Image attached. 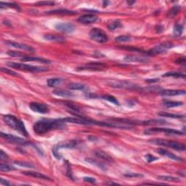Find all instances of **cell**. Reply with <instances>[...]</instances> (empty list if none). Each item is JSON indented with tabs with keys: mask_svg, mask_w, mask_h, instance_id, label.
<instances>
[{
	"mask_svg": "<svg viewBox=\"0 0 186 186\" xmlns=\"http://www.w3.org/2000/svg\"><path fill=\"white\" fill-rule=\"evenodd\" d=\"M65 127V122L62 119H42L34 125V131L37 134H44L55 129H62Z\"/></svg>",
	"mask_w": 186,
	"mask_h": 186,
	"instance_id": "cell-1",
	"label": "cell"
},
{
	"mask_svg": "<svg viewBox=\"0 0 186 186\" xmlns=\"http://www.w3.org/2000/svg\"><path fill=\"white\" fill-rule=\"evenodd\" d=\"M3 120L5 122V124L7 125H8L10 128L15 129L17 132L20 133L21 134H23L25 137H28V132H27L25 127L23 124V122L21 120H20L19 119H18L17 117H15L13 115H4L3 117Z\"/></svg>",
	"mask_w": 186,
	"mask_h": 186,
	"instance_id": "cell-2",
	"label": "cell"
},
{
	"mask_svg": "<svg viewBox=\"0 0 186 186\" xmlns=\"http://www.w3.org/2000/svg\"><path fill=\"white\" fill-rule=\"evenodd\" d=\"M8 66L13 68V69L21 70V71H29V72L33 73H40V72H45L48 71V69L43 66H31V65L24 64V63H19L15 62H7V63Z\"/></svg>",
	"mask_w": 186,
	"mask_h": 186,
	"instance_id": "cell-3",
	"label": "cell"
},
{
	"mask_svg": "<svg viewBox=\"0 0 186 186\" xmlns=\"http://www.w3.org/2000/svg\"><path fill=\"white\" fill-rule=\"evenodd\" d=\"M150 143H153L155 145H158V146H164V147L170 148L172 149L176 150L179 151H185V146L181 143L177 142V141H172V140H167L164 139H153L150 140Z\"/></svg>",
	"mask_w": 186,
	"mask_h": 186,
	"instance_id": "cell-4",
	"label": "cell"
},
{
	"mask_svg": "<svg viewBox=\"0 0 186 186\" xmlns=\"http://www.w3.org/2000/svg\"><path fill=\"white\" fill-rule=\"evenodd\" d=\"M108 86L111 87L113 88L117 89H124V90H140L142 91L143 87L137 85V84L133 83L129 81H110L108 83Z\"/></svg>",
	"mask_w": 186,
	"mask_h": 186,
	"instance_id": "cell-5",
	"label": "cell"
},
{
	"mask_svg": "<svg viewBox=\"0 0 186 186\" xmlns=\"http://www.w3.org/2000/svg\"><path fill=\"white\" fill-rule=\"evenodd\" d=\"M89 36H90V38L92 40L100 44L105 43L108 40V37L106 33L103 30H102L101 28H93L90 31Z\"/></svg>",
	"mask_w": 186,
	"mask_h": 186,
	"instance_id": "cell-6",
	"label": "cell"
},
{
	"mask_svg": "<svg viewBox=\"0 0 186 186\" xmlns=\"http://www.w3.org/2000/svg\"><path fill=\"white\" fill-rule=\"evenodd\" d=\"M173 47L174 44L171 43V42H164V43L158 44V45L156 46V47H154L153 48L150 49V50L147 51L146 54L151 56L157 55L164 53L168 49L172 48Z\"/></svg>",
	"mask_w": 186,
	"mask_h": 186,
	"instance_id": "cell-7",
	"label": "cell"
},
{
	"mask_svg": "<svg viewBox=\"0 0 186 186\" xmlns=\"http://www.w3.org/2000/svg\"><path fill=\"white\" fill-rule=\"evenodd\" d=\"M163 132L170 135H183L185 132H182L181 131L177 130V129H170V128H160V127H153L151 129H146L144 133L146 134H151L153 133Z\"/></svg>",
	"mask_w": 186,
	"mask_h": 186,
	"instance_id": "cell-8",
	"label": "cell"
},
{
	"mask_svg": "<svg viewBox=\"0 0 186 186\" xmlns=\"http://www.w3.org/2000/svg\"><path fill=\"white\" fill-rule=\"evenodd\" d=\"M0 136L1 137L4 138L7 142L12 143V144L19 145V146H26L28 144V142L25 141L23 138H20L19 137H16V136L12 135V134H7V133L1 132L0 133Z\"/></svg>",
	"mask_w": 186,
	"mask_h": 186,
	"instance_id": "cell-9",
	"label": "cell"
},
{
	"mask_svg": "<svg viewBox=\"0 0 186 186\" xmlns=\"http://www.w3.org/2000/svg\"><path fill=\"white\" fill-rule=\"evenodd\" d=\"M76 146H77V141L76 140H71L63 143H60V144H58L57 146H55L53 148L52 153H53L54 156L56 158L60 159L61 158V156L58 153L59 149H61V148H74L75 147H76Z\"/></svg>",
	"mask_w": 186,
	"mask_h": 186,
	"instance_id": "cell-10",
	"label": "cell"
},
{
	"mask_svg": "<svg viewBox=\"0 0 186 186\" xmlns=\"http://www.w3.org/2000/svg\"><path fill=\"white\" fill-rule=\"evenodd\" d=\"M107 68L106 63H90L84 64V66L77 68L78 71H103Z\"/></svg>",
	"mask_w": 186,
	"mask_h": 186,
	"instance_id": "cell-11",
	"label": "cell"
},
{
	"mask_svg": "<svg viewBox=\"0 0 186 186\" xmlns=\"http://www.w3.org/2000/svg\"><path fill=\"white\" fill-rule=\"evenodd\" d=\"M30 108L34 112L39 113V114H47L49 112V107L48 105H46L44 103H31L29 104Z\"/></svg>",
	"mask_w": 186,
	"mask_h": 186,
	"instance_id": "cell-12",
	"label": "cell"
},
{
	"mask_svg": "<svg viewBox=\"0 0 186 186\" xmlns=\"http://www.w3.org/2000/svg\"><path fill=\"white\" fill-rule=\"evenodd\" d=\"M55 28L63 33H71L74 31V25L71 23H58L55 25Z\"/></svg>",
	"mask_w": 186,
	"mask_h": 186,
	"instance_id": "cell-13",
	"label": "cell"
},
{
	"mask_svg": "<svg viewBox=\"0 0 186 186\" xmlns=\"http://www.w3.org/2000/svg\"><path fill=\"white\" fill-rule=\"evenodd\" d=\"M7 44L10 45V47H15V48L22 49V50L28 51L29 52H34L35 51V49L33 48L32 47H31L29 45H27V44H22V43H18V42H13V41H7L6 42Z\"/></svg>",
	"mask_w": 186,
	"mask_h": 186,
	"instance_id": "cell-14",
	"label": "cell"
},
{
	"mask_svg": "<svg viewBox=\"0 0 186 186\" xmlns=\"http://www.w3.org/2000/svg\"><path fill=\"white\" fill-rule=\"evenodd\" d=\"M124 61L129 63H147L149 61L148 58L142 57V56L138 55H127L124 57Z\"/></svg>",
	"mask_w": 186,
	"mask_h": 186,
	"instance_id": "cell-15",
	"label": "cell"
},
{
	"mask_svg": "<svg viewBox=\"0 0 186 186\" xmlns=\"http://www.w3.org/2000/svg\"><path fill=\"white\" fill-rule=\"evenodd\" d=\"M97 20H98V18L95 15L92 14L84 15L78 18V21L83 24H91L97 21Z\"/></svg>",
	"mask_w": 186,
	"mask_h": 186,
	"instance_id": "cell-16",
	"label": "cell"
},
{
	"mask_svg": "<svg viewBox=\"0 0 186 186\" xmlns=\"http://www.w3.org/2000/svg\"><path fill=\"white\" fill-rule=\"evenodd\" d=\"M161 96H177V95H185V90H162L159 92Z\"/></svg>",
	"mask_w": 186,
	"mask_h": 186,
	"instance_id": "cell-17",
	"label": "cell"
},
{
	"mask_svg": "<svg viewBox=\"0 0 186 186\" xmlns=\"http://www.w3.org/2000/svg\"><path fill=\"white\" fill-rule=\"evenodd\" d=\"M157 153H158V154L161 155V156H166L167 158H171L172 160H175V161H182V159L180 158V157L176 156V155L174 154V153L167 151V150L164 149V148H158V149H157Z\"/></svg>",
	"mask_w": 186,
	"mask_h": 186,
	"instance_id": "cell-18",
	"label": "cell"
},
{
	"mask_svg": "<svg viewBox=\"0 0 186 186\" xmlns=\"http://www.w3.org/2000/svg\"><path fill=\"white\" fill-rule=\"evenodd\" d=\"M22 61L23 62H38L41 63H50V61L44 58H38V57H31V56H24L22 58Z\"/></svg>",
	"mask_w": 186,
	"mask_h": 186,
	"instance_id": "cell-19",
	"label": "cell"
},
{
	"mask_svg": "<svg viewBox=\"0 0 186 186\" xmlns=\"http://www.w3.org/2000/svg\"><path fill=\"white\" fill-rule=\"evenodd\" d=\"M23 175H25V176H29L31 177H35V178L42 179V180H50L51 179L49 178L48 176L44 175V174L39 173V172H34V171H24L22 172Z\"/></svg>",
	"mask_w": 186,
	"mask_h": 186,
	"instance_id": "cell-20",
	"label": "cell"
},
{
	"mask_svg": "<svg viewBox=\"0 0 186 186\" xmlns=\"http://www.w3.org/2000/svg\"><path fill=\"white\" fill-rule=\"evenodd\" d=\"M44 39L49 42H57V43H63L66 41V39L63 37L56 34H46L44 36Z\"/></svg>",
	"mask_w": 186,
	"mask_h": 186,
	"instance_id": "cell-21",
	"label": "cell"
},
{
	"mask_svg": "<svg viewBox=\"0 0 186 186\" xmlns=\"http://www.w3.org/2000/svg\"><path fill=\"white\" fill-rule=\"evenodd\" d=\"M47 14L48 15H75L76 14V12L72 11V10H64V9H59V10H54L51 11L47 12Z\"/></svg>",
	"mask_w": 186,
	"mask_h": 186,
	"instance_id": "cell-22",
	"label": "cell"
},
{
	"mask_svg": "<svg viewBox=\"0 0 186 186\" xmlns=\"http://www.w3.org/2000/svg\"><path fill=\"white\" fill-rule=\"evenodd\" d=\"M95 155L98 158H101L103 161H107V162H112L114 161V159L112 158V157L109 156L108 153H106L105 152L103 151H100V150H98V151H95Z\"/></svg>",
	"mask_w": 186,
	"mask_h": 186,
	"instance_id": "cell-23",
	"label": "cell"
},
{
	"mask_svg": "<svg viewBox=\"0 0 186 186\" xmlns=\"http://www.w3.org/2000/svg\"><path fill=\"white\" fill-rule=\"evenodd\" d=\"M68 87L71 90H79V91H86L88 90L86 85L81 83H71L69 84Z\"/></svg>",
	"mask_w": 186,
	"mask_h": 186,
	"instance_id": "cell-24",
	"label": "cell"
},
{
	"mask_svg": "<svg viewBox=\"0 0 186 186\" xmlns=\"http://www.w3.org/2000/svg\"><path fill=\"white\" fill-rule=\"evenodd\" d=\"M53 94L55 95L62 97V98H70V97L74 96V95L71 93L66 90H62V89H57V90H54Z\"/></svg>",
	"mask_w": 186,
	"mask_h": 186,
	"instance_id": "cell-25",
	"label": "cell"
},
{
	"mask_svg": "<svg viewBox=\"0 0 186 186\" xmlns=\"http://www.w3.org/2000/svg\"><path fill=\"white\" fill-rule=\"evenodd\" d=\"M85 161L87 162H88L89 164H93L94 166L98 167V168L101 169L102 170H107V167L103 163H101V162L97 161L96 159H94L93 158H87L85 159Z\"/></svg>",
	"mask_w": 186,
	"mask_h": 186,
	"instance_id": "cell-26",
	"label": "cell"
},
{
	"mask_svg": "<svg viewBox=\"0 0 186 186\" xmlns=\"http://www.w3.org/2000/svg\"><path fill=\"white\" fill-rule=\"evenodd\" d=\"M163 77H175V78H185V75L177 71H170L163 75Z\"/></svg>",
	"mask_w": 186,
	"mask_h": 186,
	"instance_id": "cell-27",
	"label": "cell"
},
{
	"mask_svg": "<svg viewBox=\"0 0 186 186\" xmlns=\"http://www.w3.org/2000/svg\"><path fill=\"white\" fill-rule=\"evenodd\" d=\"M121 27H122V24L120 22V20H113V21L111 22V23L108 25V28L111 31H114L116 29H118V28H121Z\"/></svg>",
	"mask_w": 186,
	"mask_h": 186,
	"instance_id": "cell-28",
	"label": "cell"
},
{
	"mask_svg": "<svg viewBox=\"0 0 186 186\" xmlns=\"http://www.w3.org/2000/svg\"><path fill=\"white\" fill-rule=\"evenodd\" d=\"M180 10H181V7H180V6H178V5L174 6L173 7L171 8V9H170L168 11V13H167V16H168L169 18H174V17L176 16V15L178 14Z\"/></svg>",
	"mask_w": 186,
	"mask_h": 186,
	"instance_id": "cell-29",
	"label": "cell"
},
{
	"mask_svg": "<svg viewBox=\"0 0 186 186\" xmlns=\"http://www.w3.org/2000/svg\"><path fill=\"white\" fill-rule=\"evenodd\" d=\"M62 82V79L60 78H52L47 80V85L50 87L58 86Z\"/></svg>",
	"mask_w": 186,
	"mask_h": 186,
	"instance_id": "cell-30",
	"label": "cell"
},
{
	"mask_svg": "<svg viewBox=\"0 0 186 186\" xmlns=\"http://www.w3.org/2000/svg\"><path fill=\"white\" fill-rule=\"evenodd\" d=\"M157 179L162 180V181L166 182H179L180 179L177 177H171V176H167V175H160V176L157 177Z\"/></svg>",
	"mask_w": 186,
	"mask_h": 186,
	"instance_id": "cell-31",
	"label": "cell"
},
{
	"mask_svg": "<svg viewBox=\"0 0 186 186\" xmlns=\"http://www.w3.org/2000/svg\"><path fill=\"white\" fill-rule=\"evenodd\" d=\"M10 7V8H14V9L17 10H20V7L18 4L15 3H11V2H3L1 1L0 2V8L1 9H4V8Z\"/></svg>",
	"mask_w": 186,
	"mask_h": 186,
	"instance_id": "cell-32",
	"label": "cell"
},
{
	"mask_svg": "<svg viewBox=\"0 0 186 186\" xmlns=\"http://www.w3.org/2000/svg\"><path fill=\"white\" fill-rule=\"evenodd\" d=\"M163 105L167 108H174L181 106L183 105V103L180 101H165L163 103Z\"/></svg>",
	"mask_w": 186,
	"mask_h": 186,
	"instance_id": "cell-33",
	"label": "cell"
},
{
	"mask_svg": "<svg viewBox=\"0 0 186 186\" xmlns=\"http://www.w3.org/2000/svg\"><path fill=\"white\" fill-rule=\"evenodd\" d=\"M101 98L103 99V100H107V101L110 102L113 104H115L117 105H119V102L118 101V100L115 97L112 96V95H103L101 96Z\"/></svg>",
	"mask_w": 186,
	"mask_h": 186,
	"instance_id": "cell-34",
	"label": "cell"
},
{
	"mask_svg": "<svg viewBox=\"0 0 186 186\" xmlns=\"http://www.w3.org/2000/svg\"><path fill=\"white\" fill-rule=\"evenodd\" d=\"M158 115L161 116V117H163L173 118V119H182V118H184V116L177 115V114H170V113H167V112L158 113Z\"/></svg>",
	"mask_w": 186,
	"mask_h": 186,
	"instance_id": "cell-35",
	"label": "cell"
},
{
	"mask_svg": "<svg viewBox=\"0 0 186 186\" xmlns=\"http://www.w3.org/2000/svg\"><path fill=\"white\" fill-rule=\"evenodd\" d=\"M183 25L181 24H176L174 27V34L175 37H180L183 31Z\"/></svg>",
	"mask_w": 186,
	"mask_h": 186,
	"instance_id": "cell-36",
	"label": "cell"
},
{
	"mask_svg": "<svg viewBox=\"0 0 186 186\" xmlns=\"http://www.w3.org/2000/svg\"><path fill=\"white\" fill-rule=\"evenodd\" d=\"M0 170L1 172H10V171H13V170H15V168L14 167H13L12 165L7 164H4V163H1L0 164Z\"/></svg>",
	"mask_w": 186,
	"mask_h": 186,
	"instance_id": "cell-37",
	"label": "cell"
},
{
	"mask_svg": "<svg viewBox=\"0 0 186 186\" xmlns=\"http://www.w3.org/2000/svg\"><path fill=\"white\" fill-rule=\"evenodd\" d=\"M131 37L130 36H119V37L115 38V41L117 42H128L131 40Z\"/></svg>",
	"mask_w": 186,
	"mask_h": 186,
	"instance_id": "cell-38",
	"label": "cell"
},
{
	"mask_svg": "<svg viewBox=\"0 0 186 186\" xmlns=\"http://www.w3.org/2000/svg\"><path fill=\"white\" fill-rule=\"evenodd\" d=\"M1 72L4 73V74H10V75H11V76H19L18 73L15 72V71H13V70H10L9 69H6V68H1Z\"/></svg>",
	"mask_w": 186,
	"mask_h": 186,
	"instance_id": "cell-39",
	"label": "cell"
},
{
	"mask_svg": "<svg viewBox=\"0 0 186 186\" xmlns=\"http://www.w3.org/2000/svg\"><path fill=\"white\" fill-rule=\"evenodd\" d=\"M7 55H9L11 57H18V58H23L24 55L22 54L20 52H16V51H8Z\"/></svg>",
	"mask_w": 186,
	"mask_h": 186,
	"instance_id": "cell-40",
	"label": "cell"
},
{
	"mask_svg": "<svg viewBox=\"0 0 186 186\" xmlns=\"http://www.w3.org/2000/svg\"><path fill=\"white\" fill-rule=\"evenodd\" d=\"M55 4L54 1H38L35 4L36 6H49V5H53Z\"/></svg>",
	"mask_w": 186,
	"mask_h": 186,
	"instance_id": "cell-41",
	"label": "cell"
},
{
	"mask_svg": "<svg viewBox=\"0 0 186 186\" xmlns=\"http://www.w3.org/2000/svg\"><path fill=\"white\" fill-rule=\"evenodd\" d=\"M15 164H18L20 167H28V168H34V165H32L31 164L27 163V162L15 161Z\"/></svg>",
	"mask_w": 186,
	"mask_h": 186,
	"instance_id": "cell-42",
	"label": "cell"
},
{
	"mask_svg": "<svg viewBox=\"0 0 186 186\" xmlns=\"http://www.w3.org/2000/svg\"><path fill=\"white\" fill-rule=\"evenodd\" d=\"M65 105H66V106L69 107V108L70 109H71V110L74 111L75 112L80 111L79 107H78L76 105H74V104H71V103H65Z\"/></svg>",
	"mask_w": 186,
	"mask_h": 186,
	"instance_id": "cell-43",
	"label": "cell"
},
{
	"mask_svg": "<svg viewBox=\"0 0 186 186\" xmlns=\"http://www.w3.org/2000/svg\"><path fill=\"white\" fill-rule=\"evenodd\" d=\"M124 177H129V178H134V177H143V175L142 174H138V173H127L124 174Z\"/></svg>",
	"mask_w": 186,
	"mask_h": 186,
	"instance_id": "cell-44",
	"label": "cell"
},
{
	"mask_svg": "<svg viewBox=\"0 0 186 186\" xmlns=\"http://www.w3.org/2000/svg\"><path fill=\"white\" fill-rule=\"evenodd\" d=\"M145 158H146V161H147L148 163H152L153 161H156V160L158 159L156 157H155L154 156H153V155H151V154H147L146 156H145Z\"/></svg>",
	"mask_w": 186,
	"mask_h": 186,
	"instance_id": "cell-45",
	"label": "cell"
},
{
	"mask_svg": "<svg viewBox=\"0 0 186 186\" xmlns=\"http://www.w3.org/2000/svg\"><path fill=\"white\" fill-rule=\"evenodd\" d=\"M8 158H9V157H8L7 154L6 153H4L2 150H1V151H0V160H1V161H4V160L8 159Z\"/></svg>",
	"mask_w": 186,
	"mask_h": 186,
	"instance_id": "cell-46",
	"label": "cell"
},
{
	"mask_svg": "<svg viewBox=\"0 0 186 186\" xmlns=\"http://www.w3.org/2000/svg\"><path fill=\"white\" fill-rule=\"evenodd\" d=\"M84 181L87 182H90V183H95L96 182V180L95 178H93V177H84L83 178Z\"/></svg>",
	"mask_w": 186,
	"mask_h": 186,
	"instance_id": "cell-47",
	"label": "cell"
},
{
	"mask_svg": "<svg viewBox=\"0 0 186 186\" xmlns=\"http://www.w3.org/2000/svg\"><path fill=\"white\" fill-rule=\"evenodd\" d=\"M66 175H67V176L70 177L71 180H74V177L72 176V172H71V167H70V164H69V162H68L67 164V172H66Z\"/></svg>",
	"mask_w": 186,
	"mask_h": 186,
	"instance_id": "cell-48",
	"label": "cell"
},
{
	"mask_svg": "<svg viewBox=\"0 0 186 186\" xmlns=\"http://www.w3.org/2000/svg\"><path fill=\"white\" fill-rule=\"evenodd\" d=\"M175 62L177 63V64H180V65H184L185 63V59L184 58H180L177 60Z\"/></svg>",
	"mask_w": 186,
	"mask_h": 186,
	"instance_id": "cell-49",
	"label": "cell"
},
{
	"mask_svg": "<svg viewBox=\"0 0 186 186\" xmlns=\"http://www.w3.org/2000/svg\"><path fill=\"white\" fill-rule=\"evenodd\" d=\"M163 30H164V26H163V25H157V27H156V32H157V33L160 34V33H161V32L163 31Z\"/></svg>",
	"mask_w": 186,
	"mask_h": 186,
	"instance_id": "cell-50",
	"label": "cell"
},
{
	"mask_svg": "<svg viewBox=\"0 0 186 186\" xmlns=\"http://www.w3.org/2000/svg\"><path fill=\"white\" fill-rule=\"evenodd\" d=\"M0 183L3 185H10V183L7 180H4L3 178H1V180H0Z\"/></svg>",
	"mask_w": 186,
	"mask_h": 186,
	"instance_id": "cell-51",
	"label": "cell"
},
{
	"mask_svg": "<svg viewBox=\"0 0 186 186\" xmlns=\"http://www.w3.org/2000/svg\"><path fill=\"white\" fill-rule=\"evenodd\" d=\"M158 81V78H154V79H147L146 80V81H147L148 83H154V82H156V81Z\"/></svg>",
	"mask_w": 186,
	"mask_h": 186,
	"instance_id": "cell-52",
	"label": "cell"
},
{
	"mask_svg": "<svg viewBox=\"0 0 186 186\" xmlns=\"http://www.w3.org/2000/svg\"><path fill=\"white\" fill-rule=\"evenodd\" d=\"M178 173H180V175H181L182 177H185V172L180 171V172H178Z\"/></svg>",
	"mask_w": 186,
	"mask_h": 186,
	"instance_id": "cell-53",
	"label": "cell"
},
{
	"mask_svg": "<svg viewBox=\"0 0 186 186\" xmlns=\"http://www.w3.org/2000/svg\"><path fill=\"white\" fill-rule=\"evenodd\" d=\"M134 2H135V1H127V4H130V5H131V4H134Z\"/></svg>",
	"mask_w": 186,
	"mask_h": 186,
	"instance_id": "cell-54",
	"label": "cell"
}]
</instances>
